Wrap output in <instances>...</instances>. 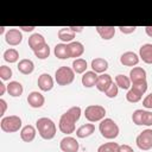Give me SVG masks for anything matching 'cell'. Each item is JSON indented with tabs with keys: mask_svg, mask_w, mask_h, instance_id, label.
I'll list each match as a JSON object with an SVG mask.
<instances>
[{
	"mask_svg": "<svg viewBox=\"0 0 152 152\" xmlns=\"http://www.w3.org/2000/svg\"><path fill=\"white\" fill-rule=\"evenodd\" d=\"M129 80L132 83L146 81V70L141 66H133L129 71Z\"/></svg>",
	"mask_w": 152,
	"mask_h": 152,
	"instance_id": "obj_17",
	"label": "cell"
},
{
	"mask_svg": "<svg viewBox=\"0 0 152 152\" xmlns=\"http://www.w3.org/2000/svg\"><path fill=\"white\" fill-rule=\"evenodd\" d=\"M99 131H100L101 135L108 140L115 139L120 133V128H119L118 124L110 118H104L103 120L100 121Z\"/></svg>",
	"mask_w": 152,
	"mask_h": 152,
	"instance_id": "obj_3",
	"label": "cell"
},
{
	"mask_svg": "<svg viewBox=\"0 0 152 152\" xmlns=\"http://www.w3.org/2000/svg\"><path fill=\"white\" fill-rule=\"evenodd\" d=\"M118 93H119V87L113 82V83L110 84V87L104 91V95H106L107 97H109V99H114V97L118 96Z\"/></svg>",
	"mask_w": 152,
	"mask_h": 152,
	"instance_id": "obj_35",
	"label": "cell"
},
{
	"mask_svg": "<svg viewBox=\"0 0 152 152\" xmlns=\"http://www.w3.org/2000/svg\"><path fill=\"white\" fill-rule=\"evenodd\" d=\"M84 116L89 122H97L104 119L106 109L100 104H89L84 109Z\"/></svg>",
	"mask_w": 152,
	"mask_h": 152,
	"instance_id": "obj_5",
	"label": "cell"
},
{
	"mask_svg": "<svg viewBox=\"0 0 152 152\" xmlns=\"http://www.w3.org/2000/svg\"><path fill=\"white\" fill-rule=\"evenodd\" d=\"M0 127L6 133H14L21 128V119L18 115H8L1 119Z\"/></svg>",
	"mask_w": 152,
	"mask_h": 152,
	"instance_id": "obj_6",
	"label": "cell"
},
{
	"mask_svg": "<svg viewBox=\"0 0 152 152\" xmlns=\"http://www.w3.org/2000/svg\"><path fill=\"white\" fill-rule=\"evenodd\" d=\"M4 59L7 62V63H15L18 62L19 59V52L13 49V48H10L7 49L5 52H4Z\"/></svg>",
	"mask_w": 152,
	"mask_h": 152,
	"instance_id": "obj_29",
	"label": "cell"
},
{
	"mask_svg": "<svg viewBox=\"0 0 152 152\" xmlns=\"http://www.w3.org/2000/svg\"><path fill=\"white\" fill-rule=\"evenodd\" d=\"M45 44H46L45 38H44V36L40 34V33H33V34H31L30 38H28V46H30V49H31L33 52L37 51V50H39L40 48H43Z\"/></svg>",
	"mask_w": 152,
	"mask_h": 152,
	"instance_id": "obj_13",
	"label": "cell"
},
{
	"mask_svg": "<svg viewBox=\"0 0 152 152\" xmlns=\"http://www.w3.org/2000/svg\"><path fill=\"white\" fill-rule=\"evenodd\" d=\"M145 32L148 37L152 38V26H145Z\"/></svg>",
	"mask_w": 152,
	"mask_h": 152,
	"instance_id": "obj_45",
	"label": "cell"
},
{
	"mask_svg": "<svg viewBox=\"0 0 152 152\" xmlns=\"http://www.w3.org/2000/svg\"><path fill=\"white\" fill-rule=\"evenodd\" d=\"M36 128L38 131V134L45 139V140H51L55 138L57 128L55 122L50 119V118H39L36 121Z\"/></svg>",
	"mask_w": 152,
	"mask_h": 152,
	"instance_id": "obj_2",
	"label": "cell"
},
{
	"mask_svg": "<svg viewBox=\"0 0 152 152\" xmlns=\"http://www.w3.org/2000/svg\"><path fill=\"white\" fill-rule=\"evenodd\" d=\"M5 32V27L4 26H0V34H2Z\"/></svg>",
	"mask_w": 152,
	"mask_h": 152,
	"instance_id": "obj_46",
	"label": "cell"
},
{
	"mask_svg": "<svg viewBox=\"0 0 152 152\" xmlns=\"http://www.w3.org/2000/svg\"><path fill=\"white\" fill-rule=\"evenodd\" d=\"M17 68H18L19 72H21L23 75H30L34 70V63L28 58H23L19 61Z\"/></svg>",
	"mask_w": 152,
	"mask_h": 152,
	"instance_id": "obj_20",
	"label": "cell"
},
{
	"mask_svg": "<svg viewBox=\"0 0 152 152\" xmlns=\"http://www.w3.org/2000/svg\"><path fill=\"white\" fill-rule=\"evenodd\" d=\"M82 114V109L78 106H74L71 108H69L64 114H62V116L59 118V122H58V128L62 133L69 135L71 133L75 132L76 128V122L80 120Z\"/></svg>",
	"mask_w": 152,
	"mask_h": 152,
	"instance_id": "obj_1",
	"label": "cell"
},
{
	"mask_svg": "<svg viewBox=\"0 0 152 152\" xmlns=\"http://www.w3.org/2000/svg\"><path fill=\"white\" fill-rule=\"evenodd\" d=\"M12 76H13V72H12V69L10 66H7V65L0 66V78L2 81H10Z\"/></svg>",
	"mask_w": 152,
	"mask_h": 152,
	"instance_id": "obj_33",
	"label": "cell"
},
{
	"mask_svg": "<svg viewBox=\"0 0 152 152\" xmlns=\"http://www.w3.org/2000/svg\"><path fill=\"white\" fill-rule=\"evenodd\" d=\"M112 83H113L112 76L104 72V74L99 75L97 81H96V86H95V87L97 88V90H99V91L104 93V91L110 87V84H112Z\"/></svg>",
	"mask_w": 152,
	"mask_h": 152,
	"instance_id": "obj_16",
	"label": "cell"
},
{
	"mask_svg": "<svg viewBox=\"0 0 152 152\" xmlns=\"http://www.w3.org/2000/svg\"><path fill=\"white\" fill-rule=\"evenodd\" d=\"M90 66L93 69L94 72L96 74H104V71L108 69V62L104 59V58H101V57H96L91 61L90 63Z\"/></svg>",
	"mask_w": 152,
	"mask_h": 152,
	"instance_id": "obj_19",
	"label": "cell"
},
{
	"mask_svg": "<svg viewBox=\"0 0 152 152\" xmlns=\"http://www.w3.org/2000/svg\"><path fill=\"white\" fill-rule=\"evenodd\" d=\"M94 132H95V125L94 124H84L76 129V137L80 139H84V138L91 135Z\"/></svg>",
	"mask_w": 152,
	"mask_h": 152,
	"instance_id": "obj_22",
	"label": "cell"
},
{
	"mask_svg": "<svg viewBox=\"0 0 152 152\" xmlns=\"http://www.w3.org/2000/svg\"><path fill=\"white\" fill-rule=\"evenodd\" d=\"M141 97H142V95H140L139 93H137L134 89H128V91H127V94H126V100L128 101V102H131V103H137V102H139L140 100H141Z\"/></svg>",
	"mask_w": 152,
	"mask_h": 152,
	"instance_id": "obj_31",
	"label": "cell"
},
{
	"mask_svg": "<svg viewBox=\"0 0 152 152\" xmlns=\"http://www.w3.org/2000/svg\"><path fill=\"white\" fill-rule=\"evenodd\" d=\"M59 148L62 152H77L80 148V145L76 138L66 135L59 141Z\"/></svg>",
	"mask_w": 152,
	"mask_h": 152,
	"instance_id": "obj_8",
	"label": "cell"
},
{
	"mask_svg": "<svg viewBox=\"0 0 152 152\" xmlns=\"http://www.w3.org/2000/svg\"><path fill=\"white\" fill-rule=\"evenodd\" d=\"M119 144L114 142V141H109V142H104L102 145L99 146L97 152H119Z\"/></svg>",
	"mask_w": 152,
	"mask_h": 152,
	"instance_id": "obj_30",
	"label": "cell"
},
{
	"mask_svg": "<svg viewBox=\"0 0 152 152\" xmlns=\"http://www.w3.org/2000/svg\"><path fill=\"white\" fill-rule=\"evenodd\" d=\"M144 109H135L132 114V121L137 126H141V118H142Z\"/></svg>",
	"mask_w": 152,
	"mask_h": 152,
	"instance_id": "obj_36",
	"label": "cell"
},
{
	"mask_svg": "<svg viewBox=\"0 0 152 152\" xmlns=\"http://www.w3.org/2000/svg\"><path fill=\"white\" fill-rule=\"evenodd\" d=\"M70 28H71V31H74L75 33H80V32H82L83 31V26H69Z\"/></svg>",
	"mask_w": 152,
	"mask_h": 152,
	"instance_id": "obj_43",
	"label": "cell"
},
{
	"mask_svg": "<svg viewBox=\"0 0 152 152\" xmlns=\"http://www.w3.org/2000/svg\"><path fill=\"white\" fill-rule=\"evenodd\" d=\"M75 80V71L72 70V68L63 65L59 66L56 72H55V81L57 82L58 86H69L74 82Z\"/></svg>",
	"mask_w": 152,
	"mask_h": 152,
	"instance_id": "obj_4",
	"label": "cell"
},
{
	"mask_svg": "<svg viewBox=\"0 0 152 152\" xmlns=\"http://www.w3.org/2000/svg\"><path fill=\"white\" fill-rule=\"evenodd\" d=\"M95 28H96V32L99 33V36L104 40L112 39L115 34V27L114 26H96Z\"/></svg>",
	"mask_w": 152,
	"mask_h": 152,
	"instance_id": "obj_23",
	"label": "cell"
},
{
	"mask_svg": "<svg viewBox=\"0 0 152 152\" xmlns=\"http://www.w3.org/2000/svg\"><path fill=\"white\" fill-rule=\"evenodd\" d=\"M137 146L142 151H148L152 148V129L147 128L140 132V134L135 139Z\"/></svg>",
	"mask_w": 152,
	"mask_h": 152,
	"instance_id": "obj_7",
	"label": "cell"
},
{
	"mask_svg": "<svg viewBox=\"0 0 152 152\" xmlns=\"http://www.w3.org/2000/svg\"><path fill=\"white\" fill-rule=\"evenodd\" d=\"M152 126V112L144 110L142 118H141V126Z\"/></svg>",
	"mask_w": 152,
	"mask_h": 152,
	"instance_id": "obj_37",
	"label": "cell"
},
{
	"mask_svg": "<svg viewBox=\"0 0 152 152\" xmlns=\"http://www.w3.org/2000/svg\"><path fill=\"white\" fill-rule=\"evenodd\" d=\"M7 109V102L4 99H0V116H2L6 113Z\"/></svg>",
	"mask_w": 152,
	"mask_h": 152,
	"instance_id": "obj_40",
	"label": "cell"
},
{
	"mask_svg": "<svg viewBox=\"0 0 152 152\" xmlns=\"http://www.w3.org/2000/svg\"><path fill=\"white\" fill-rule=\"evenodd\" d=\"M97 77L99 75L96 72H94L93 70L91 71H86L81 78V82H82V86L86 87V88H91V87H95L96 86V81H97Z\"/></svg>",
	"mask_w": 152,
	"mask_h": 152,
	"instance_id": "obj_21",
	"label": "cell"
},
{
	"mask_svg": "<svg viewBox=\"0 0 152 152\" xmlns=\"http://www.w3.org/2000/svg\"><path fill=\"white\" fill-rule=\"evenodd\" d=\"M37 134V128L32 125H26L20 129V138L24 142H31L34 140Z\"/></svg>",
	"mask_w": 152,
	"mask_h": 152,
	"instance_id": "obj_15",
	"label": "cell"
},
{
	"mask_svg": "<svg viewBox=\"0 0 152 152\" xmlns=\"http://www.w3.org/2000/svg\"><path fill=\"white\" fill-rule=\"evenodd\" d=\"M118 28H119V30H120V32H121V33H124V34L133 33V32L137 30V27H135V26H119Z\"/></svg>",
	"mask_w": 152,
	"mask_h": 152,
	"instance_id": "obj_38",
	"label": "cell"
},
{
	"mask_svg": "<svg viewBox=\"0 0 152 152\" xmlns=\"http://www.w3.org/2000/svg\"><path fill=\"white\" fill-rule=\"evenodd\" d=\"M5 42L11 46H17L23 42V33L19 28H10L5 33Z\"/></svg>",
	"mask_w": 152,
	"mask_h": 152,
	"instance_id": "obj_9",
	"label": "cell"
},
{
	"mask_svg": "<svg viewBox=\"0 0 152 152\" xmlns=\"http://www.w3.org/2000/svg\"><path fill=\"white\" fill-rule=\"evenodd\" d=\"M33 53H34V56H36L37 58H39V59H46V58L50 56V46H49L48 44H45L43 48H40L39 50L34 51Z\"/></svg>",
	"mask_w": 152,
	"mask_h": 152,
	"instance_id": "obj_32",
	"label": "cell"
},
{
	"mask_svg": "<svg viewBox=\"0 0 152 152\" xmlns=\"http://www.w3.org/2000/svg\"><path fill=\"white\" fill-rule=\"evenodd\" d=\"M68 51L70 58H80L84 52V45L81 42H71L68 44Z\"/></svg>",
	"mask_w": 152,
	"mask_h": 152,
	"instance_id": "obj_14",
	"label": "cell"
},
{
	"mask_svg": "<svg viewBox=\"0 0 152 152\" xmlns=\"http://www.w3.org/2000/svg\"><path fill=\"white\" fill-rule=\"evenodd\" d=\"M142 106H144L145 108L152 109V93L145 96V99L142 100Z\"/></svg>",
	"mask_w": 152,
	"mask_h": 152,
	"instance_id": "obj_39",
	"label": "cell"
},
{
	"mask_svg": "<svg viewBox=\"0 0 152 152\" xmlns=\"http://www.w3.org/2000/svg\"><path fill=\"white\" fill-rule=\"evenodd\" d=\"M6 91H7V86L4 84L2 82H0V96H2Z\"/></svg>",
	"mask_w": 152,
	"mask_h": 152,
	"instance_id": "obj_44",
	"label": "cell"
},
{
	"mask_svg": "<svg viewBox=\"0 0 152 152\" xmlns=\"http://www.w3.org/2000/svg\"><path fill=\"white\" fill-rule=\"evenodd\" d=\"M53 82L55 81H53V78H52V76L50 74L43 72L42 75H39L37 84H38V88L42 91H50L53 88Z\"/></svg>",
	"mask_w": 152,
	"mask_h": 152,
	"instance_id": "obj_10",
	"label": "cell"
},
{
	"mask_svg": "<svg viewBox=\"0 0 152 152\" xmlns=\"http://www.w3.org/2000/svg\"><path fill=\"white\" fill-rule=\"evenodd\" d=\"M88 68L87 61L84 58H76L72 62V70L75 71V74H84L86 70Z\"/></svg>",
	"mask_w": 152,
	"mask_h": 152,
	"instance_id": "obj_28",
	"label": "cell"
},
{
	"mask_svg": "<svg viewBox=\"0 0 152 152\" xmlns=\"http://www.w3.org/2000/svg\"><path fill=\"white\" fill-rule=\"evenodd\" d=\"M119 152H134V150H133L129 145H127V144H122V145L119 146Z\"/></svg>",
	"mask_w": 152,
	"mask_h": 152,
	"instance_id": "obj_41",
	"label": "cell"
},
{
	"mask_svg": "<svg viewBox=\"0 0 152 152\" xmlns=\"http://www.w3.org/2000/svg\"><path fill=\"white\" fill-rule=\"evenodd\" d=\"M75 36H76V33L74 32V31H71V28L70 27H62V28H59L58 30V38L63 42V43H71V42H74V38H75Z\"/></svg>",
	"mask_w": 152,
	"mask_h": 152,
	"instance_id": "obj_25",
	"label": "cell"
},
{
	"mask_svg": "<svg viewBox=\"0 0 152 152\" xmlns=\"http://www.w3.org/2000/svg\"><path fill=\"white\" fill-rule=\"evenodd\" d=\"M53 53L57 58L59 59H66V58H70L69 57V51H68V44L65 43H59V44H56L55 49H53Z\"/></svg>",
	"mask_w": 152,
	"mask_h": 152,
	"instance_id": "obj_26",
	"label": "cell"
},
{
	"mask_svg": "<svg viewBox=\"0 0 152 152\" xmlns=\"http://www.w3.org/2000/svg\"><path fill=\"white\" fill-rule=\"evenodd\" d=\"M115 84L121 89H131V87H132V82H131L129 77L126 75H122V74H119L115 76Z\"/></svg>",
	"mask_w": 152,
	"mask_h": 152,
	"instance_id": "obj_27",
	"label": "cell"
},
{
	"mask_svg": "<svg viewBox=\"0 0 152 152\" xmlns=\"http://www.w3.org/2000/svg\"><path fill=\"white\" fill-rule=\"evenodd\" d=\"M27 103L32 108H40L45 103V97L39 91H31L27 95Z\"/></svg>",
	"mask_w": 152,
	"mask_h": 152,
	"instance_id": "obj_11",
	"label": "cell"
},
{
	"mask_svg": "<svg viewBox=\"0 0 152 152\" xmlns=\"http://www.w3.org/2000/svg\"><path fill=\"white\" fill-rule=\"evenodd\" d=\"M139 58L146 64H152V44L146 43L139 49Z\"/></svg>",
	"mask_w": 152,
	"mask_h": 152,
	"instance_id": "obj_18",
	"label": "cell"
},
{
	"mask_svg": "<svg viewBox=\"0 0 152 152\" xmlns=\"http://www.w3.org/2000/svg\"><path fill=\"white\" fill-rule=\"evenodd\" d=\"M139 56L133 51H126L120 56V63L125 66H134L139 63Z\"/></svg>",
	"mask_w": 152,
	"mask_h": 152,
	"instance_id": "obj_12",
	"label": "cell"
},
{
	"mask_svg": "<svg viewBox=\"0 0 152 152\" xmlns=\"http://www.w3.org/2000/svg\"><path fill=\"white\" fill-rule=\"evenodd\" d=\"M132 89H134L137 93H139L140 95H144L147 90V81H141V82H137V83H132Z\"/></svg>",
	"mask_w": 152,
	"mask_h": 152,
	"instance_id": "obj_34",
	"label": "cell"
},
{
	"mask_svg": "<svg viewBox=\"0 0 152 152\" xmlns=\"http://www.w3.org/2000/svg\"><path fill=\"white\" fill-rule=\"evenodd\" d=\"M36 27L34 26H19V30L24 31V32H32Z\"/></svg>",
	"mask_w": 152,
	"mask_h": 152,
	"instance_id": "obj_42",
	"label": "cell"
},
{
	"mask_svg": "<svg viewBox=\"0 0 152 152\" xmlns=\"http://www.w3.org/2000/svg\"><path fill=\"white\" fill-rule=\"evenodd\" d=\"M24 91L23 84L18 81H11L7 84V93L12 96V97H19Z\"/></svg>",
	"mask_w": 152,
	"mask_h": 152,
	"instance_id": "obj_24",
	"label": "cell"
}]
</instances>
